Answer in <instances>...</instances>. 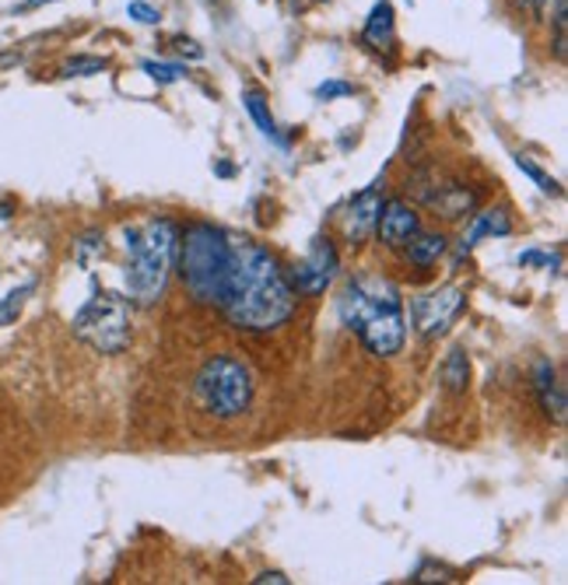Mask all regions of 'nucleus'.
Instances as JSON below:
<instances>
[{
  "instance_id": "nucleus-1",
  "label": "nucleus",
  "mask_w": 568,
  "mask_h": 585,
  "mask_svg": "<svg viewBox=\"0 0 568 585\" xmlns=\"http://www.w3.org/2000/svg\"><path fill=\"white\" fill-rule=\"evenodd\" d=\"M221 309L236 330L267 333L295 312V288L274 253L253 239H232V274Z\"/></svg>"
},
{
  "instance_id": "nucleus-2",
  "label": "nucleus",
  "mask_w": 568,
  "mask_h": 585,
  "mask_svg": "<svg viewBox=\"0 0 568 585\" xmlns=\"http://www.w3.org/2000/svg\"><path fill=\"white\" fill-rule=\"evenodd\" d=\"M340 319L372 354L390 357L407 341L401 288L379 274H354L340 291Z\"/></svg>"
},
{
  "instance_id": "nucleus-3",
  "label": "nucleus",
  "mask_w": 568,
  "mask_h": 585,
  "mask_svg": "<svg viewBox=\"0 0 568 585\" xmlns=\"http://www.w3.org/2000/svg\"><path fill=\"white\" fill-rule=\"evenodd\" d=\"M127 291L138 306H155L165 295L168 274L176 267L179 229L168 218H151L127 229Z\"/></svg>"
},
{
  "instance_id": "nucleus-4",
  "label": "nucleus",
  "mask_w": 568,
  "mask_h": 585,
  "mask_svg": "<svg viewBox=\"0 0 568 585\" xmlns=\"http://www.w3.org/2000/svg\"><path fill=\"white\" fill-rule=\"evenodd\" d=\"M179 274L200 306H221L232 274V239L215 224H189L179 232Z\"/></svg>"
},
{
  "instance_id": "nucleus-5",
  "label": "nucleus",
  "mask_w": 568,
  "mask_h": 585,
  "mask_svg": "<svg viewBox=\"0 0 568 585\" xmlns=\"http://www.w3.org/2000/svg\"><path fill=\"white\" fill-rule=\"evenodd\" d=\"M194 396L200 410L215 413L221 421L239 418V413H245L253 404V375L239 357L215 354L211 362H204V368L197 372Z\"/></svg>"
},
{
  "instance_id": "nucleus-6",
  "label": "nucleus",
  "mask_w": 568,
  "mask_h": 585,
  "mask_svg": "<svg viewBox=\"0 0 568 585\" xmlns=\"http://www.w3.org/2000/svg\"><path fill=\"white\" fill-rule=\"evenodd\" d=\"M70 327L99 354H120L130 344V301L123 295L99 291L74 312Z\"/></svg>"
},
{
  "instance_id": "nucleus-7",
  "label": "nucleus",
  "mask_w": 568,
  "mask_h": 585,
  "mask_svg": "<svg viewBox=\"0 0 568 585\" xmlns=\"http://www.w3.org/2000/svg\"><path fill=\"white\" fill-rule=\"evenodd\" d=\"M463 306H467V291L460 285H443L428 295H418L411 301L414 330H418L425 341H435V336H443L452 323H457Z\"/></svg>"
},
{
  "instance_id": "nucleus-8",
  "label": "nucleus",
  "mask_w": 568,
  "mask_h": 585,
  "mask_svg": "<svg viewBox=\"0 0 568 585\" xmlns=\"http://www.w3.org/2000/svg\"><path fill=\"white\" fill-rule=\"evenodd\" d=\"M337 271H340V256L334 250V242L324 239V235H316L306 260H302L298 267L292 271L288 280H292L295 295H324L330 288V280L337 277Z\"/></svg>"
},
{
  "instance_id": "nucleus-9",
  "label": "nucleus",
  "mask_w": 568,
  "mask_h": 585,
  "mask_svg": "<svg viewBox=\"0 0 568 585\" xmlns=\"http://www.w3.org/2000/svg\"><path fill=\"white\" fill-rule=\"evenodd\" d=\"M422 232L418 211L407 200H383L379 207V221H375V235L390 250H404V245Z\"/></svg>"
},
{
  "instance_id": "nucleus-10",
  "label": "nucleus",
  "mask_w": 568,
  "mask_h": 585,
  "mask_svg": "<svg viewBox=\"0 0 568 585\" xmlns=\"http://www.w3.org/2000/svg\"><path fill=\"white\" fill-rule=\"evenodd\" d=\"M379 207H383V194H379L375 186H369V190H362L348 203V211L340 214V229H345V239L351 245L369 242V235L375 232V221H379Z\"/></svg>"
},
{
  "instance_id": "nucleus-11",
  "label": "nucleus",
  "mask_w": 568,
  "mask_h": 585,
  "mask_svg": "<svg viewBox=\"0 0 568 585\" xmlns=\"http://www.w3.org/2000/svg\"><path fill=\"white\" fill-rule=\"evenodd\" d=\"M425 203L435 207V211H439L443 218L457 221V218L470 214L473 207H478V194L467 190L463 183H446V186H435L432 194H425Z\"/></svg>"
},
{
  "instance_id": "nucleus-12",
  "label": "nucleus",
  "mask_w": 568,
  "mask_h": 585,
  "mask_svg": "<svg viewBox=\"0 0 568 585\" xmlns=\"http://www.w3.org/2000/svg\"><path fill=\"white\" fill-rule=\"evenodd\" d=\"M509 232H513V218H509V211H505V207H491V211L473 214V224H470V232L463 235L460 253H470L481 239H505Z\"/></svg>"
},
{
  "instance_id": "nucleus-13",
  "label": "nucleus",
  "mask_w": 568,
  "mask_h": 585,
  "mask_svg": "<svg viewBox=\"0 0 568 585\" xmlns=\"http://www.w3.org/2000/svg\"><path fill=\"white\" fill-rule=\"evenodd\" d=\"M534 386H537L544 413H547V418H555V424H561L565 421V389L558 386V375H555L551 362H537Z\"/></svg>"
},
{
  "instance_id": "nucleus-14",
  "label": "nucleus",
  "mask_w": 568,
  "mask_h": 585,
  "mask_svg": "<svg viewBox=\"0 0 568 585\" xmlns=\"http://www.w3.org/2000/svg\"><path fill=\"white\" fill-rule=\"evenodd\" d=\"M393 29H396L393 4H390V0H379V4L369 11V22H365L362 40L372 49H393Z\"/></svg>"
},
{
  "instance_id": "nucleus-15",
  "label": "nucleus",
  "mask_w": 568,
  "mask_h": 585,
  "mask_svg": "<svg viewBox=\"0 0 568 585\" xmlns=\"http://www.w3.org/2000/svg\"><path fill=\"white\" fill-rule=\"evenodd\" d=\"M443 253H446V235L439 232H418L404 245L407 263H414V267H422V271L435 267V263L443 260Z\"/></svg>"
},
{
  "instance_id": "nucleus-16",
  "label": "nucleus",
  "mask_w": 568,
  "mask_h": 585,
  "mask_svg": "<svg viewBox=\"0 0 568 585\" xmlns=\"http://www.w3.org/2000/svg\"><path fill=\"white\" fill-rule=\"evenodd\" d=\"M242 106H245V112H250V120L256 123V130H260L263 137L274 141L277 147H288V137H281L277 120H274V112H271V102L263 99V91H245Z\"/></svg>"
},
{
  "instance_id": "nucleus-17",
  "label": "nucleus",
  "mask_w": 568,
  "mask_h": 585,
  "mask_svg": "<svg viewBox=\"0 0 568 585\" xmlns=\"http://www.w3.org/2000/svg\"><path fill=\"white\" fill-rule=\"evenodd\" d=\"M439 375H443V383H446L449 393H463L467 383H470V362H467V354H463L460 347H452V351L446 354V362H443Z\"/></svg>"
},
{
  "instance_id": "nucleus-18",
  "label": "nucleus",
  "mask_w": 568,
  "mask_h": 585,
  "mask_svg": "<svg viewBox=\"0 0 568 585\" xmlns=\"http://www.w3.org/2000/svg\"><path fill=\"white\" fill-rule=\"evenodd\" d=\"M516 168H520V173H523L529 183L537 186L540 194H547V197H561V194H565V190H561V183H558L555 176H547V173H544V168H540L534 158H529V155H523V151L516 155Z\"/></svg>"
},
{
  "instance_id": "nucleus-19",
  "label": "nucleus",
  "mask_w": 568,
  "mask_h": 585,
  "mask_svg": "<svg viewBox=\"0 0 568 585\" xmlns=\"http://www.w3.org/2000/svg\"><path fill=\"white\" fill-rule=\"evenodd\" d=\"M35 291V285L29 280V285H22V288H14L11 295H4L0 298V327H11L18 316H22V309H25V301H29V295Z\"/></svg>"
},
{
  "instance_id": "nucleus-20",
  "label": "nucleus",
  "mask_w": 568,
  "mask_h": 585,
  "mask_svg": "<svg viewBox=\"0 0 568 585\" xmlns=\"http://www.w3.org/2000/svg\"><path fill=\"white\" fill-rule=\"evenodd\" d=\"M106 67V56H70L61 67V78H91V74H102Z\"/></svg>"
},
{
  "instance_id": "nucleus-21",
  "label": "nucleus",
  "mask_w": 568,
  "mask_h": 585,
  "mask_svg": "<svg viewBox=\"0 0 568 585\" xmlns=\"http://www.w3.org/2000/svg\"><path fill=\"white\" fill-rule=\"evenodd\" d=\"M141 70L148 74L151 81H159V85H176L179 78H186V67L183 64H165V60H144Z\"/></svg>"
},
{
  "instance_id": "nucleus-22",
  "label": "nucleus",
  "mask_w": 568,
  "mask_h": 585,
  "mask_svg": "<svg viewBox=\"0 0 568 585\" xmlns=\"http://www.w3.org/2000/svg\"><path fill=\"white\" fill-rule=\"evenodd\" d=\"M316 102H337V99H351L354 96V85L351 81H340V78H327L324 85L313 88Z\"/></svg>"
},
{
  "instance_id": "nucleus-23",
  "label": "nucleus",
  "mask_w": 568,
  "mask_h": 585,
  "mask_svg": "<svg viewBox=\"0 0 568 585\" xmlns=\"http://www.w3.org/2000/svg\"><path fill=\"white\" fill-rule=\"evenodd\" d=\"M127 14L134 18V22H141V25H159L162 22V14L148 4V0H130L127 4Z\"/></svg>"
},
{
  "instance_id": "nucleus-24",
  "label": "nucleus",
  "mask_w": 568,
  "mask_h": 585,
  "mask_svg": "<svg viewBox=\"0 0 568 585\" xmlns=\"http://www.w3.org/2000/svg\"><path fill=\"white\" fill-rule=\"evenodd\" d=\"M520 267H558V260L544 256L537 250H526V253H520Z\"/></svg>"
},
{
  "instance_id": "nucleus-25",
  "label": "nucleus",
  "mask_w": 568,
  "mask_h": 585,
  "mask_svg": "<svg viewBox=\"0 0 568 585\" xmlns=\"http://www.w3.org/2000/svg\"><path fill=\"white\" fill-rule=\"evenodd\" d=\"M253 582H256V585H271V582H274V585H288V575H284V572H263V575H256Z\"/></svg>"
},
{
  "instance_id": "nucleus-26",
  "label": "nucleus",
  "mask_w": 568,
  "mask_h": 585,
  "mask_svg": "<svg viewBox=\"0 0 568 585\" xmlns=\"http://www.w3.org/2000/svg\"><path fill=\"white\" fill-rule=\"evenodd\" d=\"M179 53H189L194 60H204V49H200L194 40H179Z\"/></svg>"
},
{
  "instance_id": "nucleus-27",
  "label": "nucleus",
  "mask_w": 568,
  "mask_h": 585,
  "mask_svg": "<svg viewBox=\"0 0 568 585\" xmlns=\"http://www.w3.org/2000/svg\"><path fill=\"white\" fill-rule=\"evenodd\" d=\"M43 4H53V0H22V11H32V8H43Z\"/></svg>"
},
{
  "instance_id": "nucleus-28",
  "label": "nucleus",
  "mask_w": 568,
  "mask_h": 585,
  "mask_svg": "<svg viewBox=\"0 0 568 585\" xmlns=\"http://www.w3.org/2000/svg\"><path fill=\"white\" fill-rule=\"evenodd\" d=\"M11 218V203H0V221H8Z\"/></svg>"
}]
</instances>
